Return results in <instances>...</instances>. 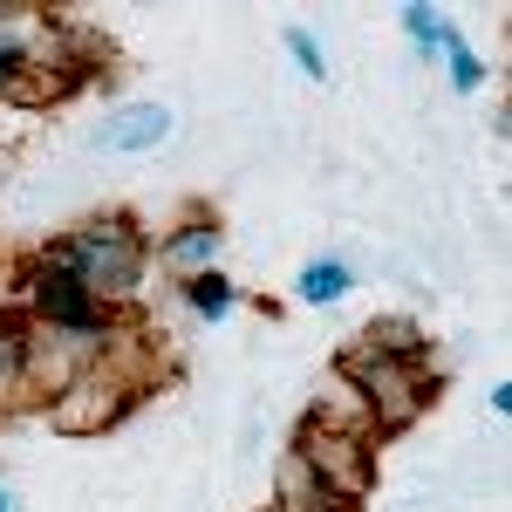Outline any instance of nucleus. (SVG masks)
Returning <instances> with one entry per match:
<instances>
[{
  "instance_id": "obj_1",
  "label": "nucleus",
  "mask_w": 512,
  "mask_h": 512,
  "mask_svg": "<svg viewBox=\"0 0 512 512\" xmlns=\"http://www.w3.org/2000/svg\"><path fill=\"white\" fill-rule=\"evenodd\" d=\"M342 376L362 390L369 417L383 431H403L431 403V369H424V355H410V349H349L342 355Z\"/></svg>"
},
{
  "instance_id": "obj_2",
  "label": "nucleus",
  "mask_w": 512,
  "mask_h": 512,
  "mask_svg": "<svg viewBox=\"0 0 512 512\" xmlns=\"http://www.w3.org/2000/svg\"><path fill=\"white\" fill-rule=\"evenodd\" d=\"M62 274L76 280L89 301L130 294L137 274H144V246H137L130 226H82V233L62 239Z\"/></svg>"
},
{
  "instance_id": "obj_3",
  "label": "nucleus",
  "mask_w": 512,
  "mask_h": 512,
  "mask_svg": "<svg viewBox=\"0 0 512 512\" xmlns=\"http://www.w3.org/2000/svg\"><path fill=\"white\" fill-rule=\"evenodd\" d=\"M294 458L321 478V492H328L335 506H349V499L369 492V444H362L355 431H335V424L321 431V424H308L301 444H294Z\"/></svg>"
},
{
  "instance_id": "obj_4",
  "label": "nucleus",
  "mask_w": 512,
  "mask_h": 512,
  "mask_svg": "<svg viewBox=\"0 0 512 512\" xmlns=\"http://www.w3.org/2000/svg\"><path fill=\"white\" fill-rule=\"evenodd\" d=\"M117 410H123V390L110 383V376H76L69 390L55 396L48 417H55V431H62V437H89V431H103Z\"/></svg>"
},
{
  "instance_id": "obj_5",
  "label": "nucleus",
  "mask_w": 512,
  "mask_h": 512,
  "mask_svg": "<svg viewBox=\"0 0 512 512\" xmlns=\"http://www.w3.org/2000/svg\"><path fill=\"white\" fill-rule=\"evenodd\" d=\"M164 137H171V110L164 103H123L117 117L96 130L103 151H158Z\"/></svg>"
},
{
  "instance_id": "obj_6",
  "label": "nucleus",
  "mask_w": 512,
  "mask_h": 512,
  "mask_svg": "<svg viewBox=\"0 0 512 512\" xmlns=\"http://www.w3.org/2000/svg\"><path fill=\"white\" fill-rule=\"evenodd\" d=\"M35 308L55 321V328H96V301H89L62 267H55V274H35Z\"/></svg>"
},
{
  "instance_id": "obj_7",
  "label": "nucleus",
  "mask_w": 512,
  "mask_h": 512,
  "mask_svg": "<svg viewBox=\"0 0 512 512\" xmlns=\"http://www.w3.org/2000/svg\"><path fill=\"white\" fill-rule=\"evenodd\" d=\"M280 512H335V499L321 492V478L287 451V465H280Z\"/></svg>"
},
{
  "instance_id": "obj_8",
  "label": "nucleus",
  "mask_w": 512,
  "mask_h": 512,
  "mask_svg": "<svg viewBox=\"0 0 512 512\" xmlns=\"http://www.w3.org/2000/svg\"><path fill=\"white\" fill-rule=\"evenodd\" d=\"M219 226H185L178 239H164V267H178V274H198V267H212L219 260Z\"/></svg>"
},
{
  "instance_id": "obj_9",
  "label": "nucleus",
  "mask_w": 512,
  "mask_h": 512,
  "mask_svg": "<svg viewBox=\"0 0 512 512\" xmlns=\"http://www.w3.org/2000/svg\"><path fill=\"white\" fill-rule=\"evenodd\" d=\"M185 294H192V315H205V321H219V315H233V308H239V287H233V280H219V274H198Z\"/></svg>"
},
{
  "instance_id": "obj_10",
  "label": "nucleus",
  "mask_w": 512,
  "mask_h": 512,
  "mask_svg": "<svg viewBox=\"0 0 512 512\" xmlns=\"http://www.w3.org/2000/svg\"><path fill=\"white\" fill-rule=\"evenodd\" d=\"M335 294H349V267H342V260L301 267V301H335Z\"/></svg>"
},
{
  "instance_id": "obj_11",
  "label": "nucleus",
  "mask_w": 512,
  "mask_h": 512,
  "mask_svg": "<svg viewBox=\"0 0 512 512\" xmlns=\"http://www.w3.org/2000/svg\"><path fill=\"white\" fill-rule=\"evenodd\" d=\"M437 41H444V55H451V89H465V96H472L478 82H485V62H478L472 48H465V41L451 35V28H444V35H437Z\"/></svg>"
},
{
  "instance_id": "obj_12",
  "label": "nucleus",
  "mask_w": 512,
  "mask_h": 512,
  "mask_svg": "<svg viewBox=\"0 0 512 512\" xmlns=\"http://www.w3.org/2000/svg\"><path fill=\"white\" fill-rule=\"evenodd\" d=\"M21 362H28V328H21V321H0V383H7Z\"/></svg>"
},
{
  "instance_id": "obj_13",
  "label": "nucleus",
  "mask_w": 512,
  "mask_h": 512,
  "mask_svg": "<svg viewBox=\"0 0 512 512\" xmlns=\"http://www.w3.org/2000/svg\"><path fill=\"white\" fill-rule=\"evenodd\" d=\"M287 55H294V62H301V69H308L315 82H328V55L315 48V35H301V28H287Z\"/></svg>"
},
{
  "instance_id": "obj_14",
  "label": "nucleus",
  "mask_w": 512,
  "mask_h": 512,
  "mask_svg": "<svg viewBox=\"0 0 512 512\" xmlns=\"http://www.w3.org/2000/svg\"><path fill=\"white\" fill-rule=\"evenodd\" d=\"M403 28H410V41H417L424 55H431V48H437V35H444V28H437V14H431V7H403Z\"/></svg>"
},
{
  "instance_id": "obj_15",
  "label": "nucleus",
  "mask_w": 512,
  "mask_h": 512,
  "mask_svg": "<svg viewBox=\"0 0 512 512\" xmlns=\"http://www.w3.org/2000/svg\"><path fill=\"white\" fill-rule=\"evenodd\" d=\"M0 89H14V62L7 55H0Z\"/></svg>"
},
{
  "instance_id": "obj_16",
  "label": "nucleus",
  "mask_w": 512,
  "mask_h": 512,
  "mask_svg": "<svg viewBox=\"0 0 512 512\" xmlns=\"http://www.w3.org/2000/svg\"><path fill=\"white\" fill-rule=\"evenodd\" d=\"M0 512H14V499H7V485H0Z\"/></svg>"
}]
</instances>
